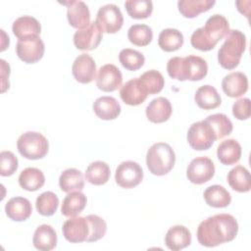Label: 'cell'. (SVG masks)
<instances>
[{
    "mask_svg": "<svg viewBox=\"0 0 251 251\" xmlns=\"http://www.w3.org/2000/svg\"><path fill=\"white\" fill-rule=\"evenodd\" d=\"M215 4L214 0H180L177 2V7L184 18L192 19L210 10Z\"/></svg>",
    "mask_w": 251,
    "mask_h": 251,
    "instance_id": "d6a6232c",
    "label": "cell"
},
{
    "mask_svg": "<svg viewBox=\"0 0 251 251\" xmlns=\"http://www.w3.org/2000/svg\"><path fill=\"white\" fill-rule=\"evenodd\" d=\"M5 212L12 221L23 222L27 220L32 213L31 203L25 197L16 196L6 203Z\"/></svg>",
    "mask_w": 251,
    "mask_h": 251,
    "instance_id": "ffe728a7",
    "label": "cell"
},
{
    "mask_svg": "<svg viewBox=\"0 0 251 251\" xmlns=\"http://www.w3.org/2000/svg\"><path fill=\"white\" fill-rule=\"evenodd\" d=\"M59 206V198L52 191H45L37 196L35 207L37 212L45 217L55 214Z\"/></svg>",
    "mask_w": 251,
    "mask_h": 251,
    "instance_id": "74e56055",
    "label": "cell"
},
{
    "mask_svg": "<svg viewBox=\"0 0 251 251\" xmlns=\"http://www.w3.org/2000/svg\"><path fill=\"white\" fill-rule=\"evenodd\" d=\"M103 37V32L95 22L84 28L77 29L74 34V44L78 50L90 51L98 47Z\"/></svg>",
    "mask_w": 251,
    "mask_h": 251,
    "instance_id": "7c38bea8",
    "label": "cell"
},
{
    "mask_svg": "<svg viewBox=\"0 0 251 251\" xmlns=\"http://www.w3.org/2000/svg\"><path fill=\"white\" fill-rule=\"evenodd\" d=\"M241 154V146L235 139L224 140L217 148L218 159L226 166L236 164L240 160Z\"/></svg>",
    "mask_w": 251,
    "mask_h": 251,
    "instance_id": "7402d4cb",
    "label": "cell"
},
{
    "mask_svg": "<svg viewBox=\"0 0 251 251\" xmlns=\"http://www.w3.org/2000/svg\"><path fill=\"white\" fill-rule=\"evenodd\" d=\"M89 224V235L86 242H95L101 239L107 231L106 222L97 215H88L85 217Z\"/></svg>",
    "mask_w": 251,
    "mask_h": 251,
    "instance_id": "60d3db41",
    "label": "cell"
},
{
    "mask_svg": "<svg viewBox=\"0 0 251 251\" xmlns=\"http://www.w3.org/2000/svg\"><path fill=\"white\" fill-rule=\"evenodd\" d=\"M238 232V223L232 215L217 214L202 221L197 228V240L202 246L215 247L232 241Z\"/></svg>",
    "mask_w": 251,
    "mask_h": 251,
    "instance_id": "6da1fadb",
    "label": "cell"
},
{
    "mask_svg": "<svg viewBox=\"0 0 251 251\" xmlns=\"http://www.w3.org/2000/svg\"><path fill=\"white\" fill-rule=\"evenodd\" d=\"M167 72L172 78L183 81L203 79L208 73L207 62L196 55L173 57L168 61Z\"/></svg>",
    "mask_w": 251,
    "mask_h": 251,
    "instance_id": "3957f363",
    "label": "cell"
},
{
    "mask_svg": "<svg viewBox=\"0 0 251 251\" xmlns=\"http://www.w3.org/2000/svg\"><path fill=\"white\" fill-rule=\"evenodd\" d=\"M115 179L123 188H133L143 179L142 168L134 161L122 162L116 169Z\"/></svg>",
    "mask_w": 251,
    "mask_h": 251,
    "instance_id": "30bf717a",
    "label": "cell"
},
{
    "mask_svg": "<svg viewBox=\"0 0 251 251\" xmlns=\"http://www.w3.org/2000/svg\"><path fill=\"white\" fill-rule=\"evenodd\" d=\"M87 203L86 196L80 191H73L68 193L64 198L61 207V213L65 217H76L85 208Z\"/></svg>",
    "mask_w": 251,
    "mask_h": 251,
    "instance_id": "4316f807",
    "label": "cell"
},
{
    "mask_svg": "<svg viewBox=\"0 0 251 251\" xmlns=\"http://www.w3.org/2000/svg\"><path fill=\"white\" fill-rule=\"evenodd\" d=\"M0 175L2 176H10L18 170V158L11 151H2L0 153Z\"/></svg>",
    "mask_w": 251,
    "mask_h": 251,
    "instance_id": "b9f144b4",
    "label": "cell"
},
{
    "mask_svg": "<svg viewBox=\"0 0 251 251\" xmlns=\"http://www.w3.org/2000/svg\"><path fill=\"white\" fill-rule=\"evenodd\" d=\"M176 154L173 148L165 142L153 144L146 154V165L151 174L155 176H165L174 168Z\"/></svg>",
    "mask_w": 251,
    "mask_h": 251,
    "instance_id": "5b68a950",
    "label": "cell"
},
{
    "mask_svg": "<svg viewBox=\"0 0 251 251\" xmlns=\"http://www.w3.org/2000/svg\"><path fill=\"white\" fill-rule=\"evenodd\" d=\"M95 23L102 32L116 33L123 26L124 17L117 5L107 4L99 8Z\"/></svg>",
    "mask_w": 251,
    "mask_h": 251,
    "instance_id": "ba28073f",
    "label": "cell"
},
{
    "mask_svg": "<svg viewBox=\"0 0 251 251\" xmlns=\"http://www.w3.org/2000/svg\"><path fill=\"white\" fill-rule=\"evenodd\" d=\"M45 45L39 35L28 36L18 40L16 53L18 57L26 64L38 62L44 55Z\"/></svg>",
    "mask_w": 251,
    "mask_h": 251,
    "instance_id": "9c48e42d",
    "label": "cell"
},
{
    "mask_svg": "<svg viewBox=\"0 0 251 251\" xmlns=\"http://www.w3.org/2000/svg\"><path fill=\"white\" fill-rule=\"evenodd\" d=\"M229 32L227 20L219 14L211 16L205 23V25L193 31L190 37L192 47L200 51H210L225 38Z\"/></svg>",
    "mask_w": 251,
    "mask_h": 251,
    "instance_id": "7a4b0ae2",
    "label": "cell"
},
{
    "mask_svg": "<svg viewBox=\"0 0 251 251\" xmlns=\"http://www.w3.org/2000/svg\"><path fill=\"white\" fill-rule=\"evenodd\" d=\"M232 115L240 121L249 119L250 117V100L249 98H241L234 102L232 106Z\"/></svg>",
    "mask_w": 251,
    "mask_h": 251,
    "instance_id": "7bdbcfd3",
    "label": "cell"
},
{
    "mask_svg": "<svg viewBox=\"0 0 251 251\" xmlns=\"http://www.w3.org/2000/svg\"><path fill=\"white\" fill-rule=\"evenodd\" d=\"M68 7L67 19L69 24L77 29H81L90 24V12L87 5L82 1L63 2Z\"/></svg>",
    "mask_w": 251,
    "mask_h": 251,
    "instance_id": "2e32d148",
    "label": "cell"
},
{
    "mask_svg": "<svg viewBox=\"0 0 251 251\" xmlns=\"http://www.w3.org/2000/svg\"><path fill=\"white\" fill-rule=\"evenodd\" d=\"M216 140L212 127L205 120L192 124L188 128L187 141L194 150H208Z\"/></svg>",
    "mask_w": 251,
    "mask_h": 251,
    "instance_id": "52a82bcc",
    "label": "cell"
},
{
    "mask_svg": "<svg viewBox=\"0 0 251 251\" xmlns=\"http://www.w3.org/2000/svg\"><path fill=\"white\" fill-rule=\"evenodd\" d=\"M17 147L23 157L28 160H38L45 157L48 153L49 142L39 132L26 131L19 137Z\"/></svg>",
    "mask_w": 251,
    "mask_h": 251,
    "instance_id": "8992f818",
    "label": "cell"
},
{
    "mask_svg": "<svg viewBox=\"0 0 251 251\" xmlns=\"http://www.w3.org/2000/svg\"><path fill=\"white\" fill-rule=\"evenodd\" d=\"M119 61L125 69L128 71H137L144 65L145 58L139 51L126 48L120 52Z\"/></svg>",
    "mask_w": 251,
    "mask_h": 251,
    "instance_id": "ab89813d",
    "label": "cell"
},
{
    "mask_svg": "<svg viewBox=\"0 0 251 251\" xmlns=\"http://www.w3.org/2000/svg\"><path fill=\"white\" fill-rule=\"evenodd\" d=\"M158 44L166 52L176 51L183 44V35L178 29L165 28L159 34Z\"/></svg>",
    "mask_w": 251,
    "mask_h": 251,
    "instance_id": "e575fe53",
    "label": "cell"
},
{
    "mask_svg": "<svg viewBox=\"0 0 251 251\" xmlns=\"http://www.w3.org/2000/svg\"><path fill=\"white\" fill-rule=\"evenodd\" d=\"M93 111L95 115L105 121L115 120L121 114V105L112 96H101L93 103Z\"/></svg>",
    "mask_w": 251,
    "mask_h": 251,
    "instance_id": "44dd1931",
    "label": "cell"
},
{
    "mask_svg": "<svg viewBox=\"0 0 251 251\" xmlns=\"http://www.w3.org/2000/svg\"><path fill=\"white\" fill-rule=\"evenodd\" d=\"M215 175V166L213 161L208 157H197L193 159L186 170L188 180L194 184H203Z\"/></svg>",
    "mask_w": 251,
    "mask_h": 251,
    "instance_id": "8fae6325",
    "label": "cell"
},
{
    "mask_svg": "<svg viewBox=\"0 0 251 251\" xmlns=\"http://www.w3.org/2000/svg\"><path fill=\"white\" fill-rule=\"evenodd\" d=\"M45 183V176L42 171L37 168H26L19 176L20 186L26 191H36Z\"/></svg>",
    "mask_w": 251,
    "mask_h": 251,
    "instance_id": "f1b7e54d",
    "label": "cell"
},
{
    "mask_svg": "<svg viewBox=\"0 0 251 251\" xmlns=\"http://www.w3.org/2000/svg\"><path fill=\"white\" fill-rule=\"evenodd\" d=\"M72 74L75 79L80 83H89L96 76V64L94 59L86 54L82 53L78 55L73 63Z\"/></svg>",
    "mask_w": 251,
    "mask_h": 251,
    "instance_id": "9a60e30c",
    "label": "cell"
},
{
    "mask_svg": "<svg viewBox=\"0 0 251 251\" xmlns=\"http://www.w3.org/2000/svg\"><path fill=\"white\" fill-rule=\"evenodd\" d=\"M123 82V75L121 71L113 64L102 66L96 76L97 87L104 92H112L117 90Z\"/></svg>",
    "mask_w": 251,
    "mask_h": 251,
    "instance_id": "5bb4252c",
    "label": "cell"
},
{
    "mask_svg": "<svg viewBox=\"0 0 251 251\" xmlns=\"http://www.w3.org/2000/svg\"><path fill=\"white\" fill-rule=\"evenodd\" d=\"M32 243L41 251H50L57 245V234L55 229L46 224L40 225L34 231Z\"/></svg>",
    "mask_w": 251,
    "mask_h": 251,
    "instance_id": "603a6c76",
    "label": "cell"
},
{
    "mask_svg": "<svg viewBox=\"0 0 251 251\" xmlns=\"http://www.w3.org/2000/svg\"><path fill=\"white\" fill-rule=\"evenodd\" d=\"M125 7L128 16L136 20L146 19L153 12V3L150 0H128L125 2Z\"/></svg>",
    "mask_w": 251,
    "mask_h": 251,
    "instance_id": "f35d334b",
    "label": "cell"
},
{
    "mask_svg": "<svg viewBox=\"0 0 251 251\" xmlns=\"http://www.w3.org/2000/svg\"><path fill=\"white\" fill-rule=\"evenodd\" d=\"M226 179L229 186L237 192H248L251 189L249 171L242 166H236L231 169L227 174Z\"/></svg>",
    "mask_w": 251,
    "mask_h": 251,
    "instance_id": "4dcf8cb0",
    "label": "cell"
},
{
    "mask_svg": "<svg viewBox=\"0 0 251 251\" xmlns=\"http://www.w3.org/2000/svg\"><path fill=\"white\" fill-rule=\"evenodd\" d=\"M121 99L129 106H137L142 104L146 98L147 94L141 89L138 78L134 77L128 81H126L120 90Z\"/></svg>",
    "mask_w": 251,
    "mask_h": 251,
    "instance_id": "d4e9b609",
    "label": "cell"
},
{
    "mask_svg": "<svg viewBox=\"0 0 251 251\" xmlns=\"http://www.w3.org/2000/svg\"><path fill=\"white\" fill-rule=\"evenodd\" d=\"M173 112L171 102L165 97H157L153 99L146 107L145 113L147 119L154 124L167 122Z\"/></svg>",
    "mask_w": 251,
    "mask_h": 251,
    "instance_id": "ac0fdd59",
    "label": "cell"
},
{
    "mask_svg": "<svg viewBox=\"0 0 251 251\" xmlns=\"http://www.w3.org/2000/svg\"><path fill=\"white\" fill-rule=\"evenodd\" d=\"M13 33L19 39L39 35L41 32L40 23L31 16H22L18 18L12 25Z\"/></svg>",
    "mask_w": 251,
    "mask_h": 251,
    "instance_id": "cb8c5ba5",
    "label": "cell"
},
{
    "mask_svg": "<svg viewBox=\"0 0 251 251\" xmlns=\"http://www.w3.org/2000/svg\"><path fill=\"white\" fill-rule=\"evenodd\" d=\"M222 88L228 97H240L248 90V78L241 72L230 73L223 78Z\"/></svg>",
    "mask_w": 251,
    "mask_h": 251,
    "instance_id": "e0dca14e",
    "label": "cell"
},
{
    "mask_svg": "<svg viewBox=\"0 0 251 251\" xmlns=\"http://www.w3.org/2000/svg\"><path fill=\"white\" fill-rule=\"evenodd\" d=\"M194 100L199 108L207 111L219 107L222 103V98L217 89L209 84L202 85L196 90Z\"/></svg>",
    "mask_w": 251,
    "mask_h": 251,
    "instance_id": "484cf974",
    "label": "cell"
},
{
    "mask_svg": "<svg viewBox=\"0 0 251 251\" xmlns=\"http://www.w3.org/2000/svg\"><path fill=\"white\" fill-rule=\"evenodd\" d=\"M85 179L94 185H102L108 182L111 171L107 163L103 161L92 162L85 171Z\"/></svg>",
    "mask_w": 251,
    "mask_h": 251,
    "instance_id": "836d02e7",
    "label": "cell"
},
{
    "mask_svg": "<svg viewBox=\"0 0 251 251\" xmlns=\"http://www.w3.org/2000/svg\"><path fill=\"white\" fill-rule=\"evenodd\" d=\"M59 186L62 191L70 193L73 191H81L84 187L82 173L77 169H67L59 177Z\"/></svg>",
    "mask_w": 251,
    "mask_h": 251,
    "instance_id": "83f0119b",
    "label": "cell"
},
{
    "mask_svg": "<svg viewBox=\"0 0 251 251\" xmlns=\"http://www.w3.org/2000/svg\"><path fill=\"white\" fill-rule=\"evenodd\" d=\"M246 48V37L238 29H231L226 34L225 42L218 51V61L226 70L235 69Z\"/></svg>",
    "mask_w": 251,
    "mask_h": 251,
    "instance_id": "277c9868",
    "label": "cell"
},
{
    "mask_svg": "<svg viewBox=\"0 0 251 251\" xmlns=\"http://www.w3.org/2000/svg\"><path fill=\"white\" fill-rule=\"evenodd\" d=\"M127 38L136 46H147L153 39V31L147 25H133L127 30Z\"/></svg>",
    "mask_w": 251,
    "mask_h": 251,
    "instance_id": "8d00e7d4",
    "label": "cell"
},
{
    "mask_svg": "<svg viewBox=\"0 0 251 251\" xmlns=\"http://www.w3.org/2000/svg\"><path fill=\"white\" fill-rule=\"evenodd\" d=\"M205 121L212 127L217 139H221L230 134L233 129L231 121L225 114L218 113V114L210 115L205 119Z\"/></svg>",
    "mask_w": 251,
    "mask_h": 251,
    "instance_id": "d590c367",
    "label": "cell"
},
{
    "mask_svg": "<svg viewBox=\"0 0 251 251\" xmlns=\"http://www.w3.org/2000/svg\"><path fill=\"white\" fill-rule=\"evenodd\" d=\"M191 243V233L189 229L180 225L174 226L169 228L165 235L166 246L173 251H179Z\"/></svg>",
    "mask_w": 251,
    "mask_h": 251,
    "instance_id": "d6986e66",
    "label": "cell"
},
{
    "mask_svg": "<svg viewBox=\"0 0 251 251\" xmlns=\"http://www.w3.org/2000/svg\"><path fill=\"white\" fill-rule=\"evenodd\" d=\"M89 224L85 217H72L63 224L64 237L71 243H80L87 240Z\"/></svg>",
    "mask_w": 251,
    "mask_h": 251,
    "instance_id": "4fadbf2b",
    "label": "cell"
},
{
    "mask_svg": "<svg viewBox=\"0 0 251 251\" xmlns=\"http://www.w3.org/2000/svg\"><path fill=\"white\" fill-rule=\"evenodd\" d=\"M137 78L141 89L147 95L159 93L165 85V78L163 75L156 70L147 71Z\"/></svg>",
    "mask_w": 251,
    "mask_h": 251,
    "instance_id": "1f68e13d",
    "label": "cell"
},
{
    "mask_svg": "<svg viewBox=\"0 0 251 251\" xmlns=\"http://www.w3.org/2000/svg\"><path fill=\"white\" fill-rule=\"evenodd\" d=\"M206 203L214 208L227 207L231 202L230 193L222 185L214 184L207 187L203 193Z\"/></svg>",
    "mask_w": 251,
    "mask_h": 251,
    "instance_id": "f546056e",
    "label": "cell"
}]
</instances>
